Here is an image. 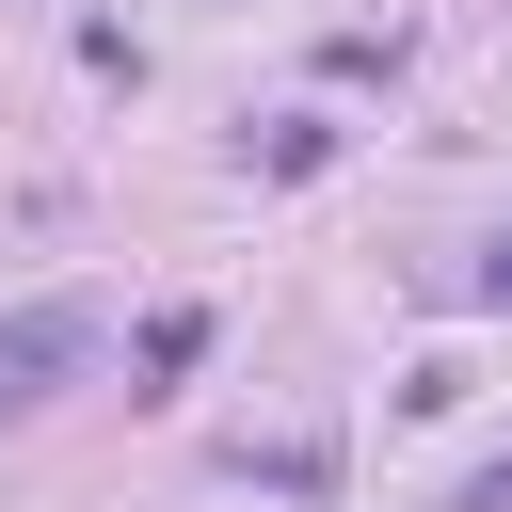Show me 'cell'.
I'll return each mask as SVG.
<instances>
[{"label":"cell","mask_w":512,"mask_h":512,"mask_svg":"<svg viewBox=\"0 0 512 512\" xmlns=\"http://www.w3.org/2000/svg\"><path fill=\"white\" fill-rule=\"evenodd\" d=\"M64 368H96V304H64V288H48V304H16V320H0V416H16V400H48Z\"/></svg>","instance_id":"cell-1"},{"label":"cell","mask_w":512,"mask_h":512,"mask_svg":"<svg viewBox=\"0 0 512 512\" xmlns=\"http://www.w3.org/2000/svg\"><path fill=\"white\" fill-rule=\"evenodd\" d=\"M240 480H272V496H336V448H320V432H272V448H240Z\"/></svg>","instance_id":"cell-3"},{"label":"cell","mask_w":512,"mask_h":512,"mask_svg":"<svg viewBox=\"0 0 512 512\" xmlns=\"http://www.w3.org/2000/svg\"><path fill=\"white\" fill-rule=\"evenodd\" d=\"M448 512H512V448H496V464H480V480H464Z\"/></svg>","instance_id":"cell-5"},{"label":"cell","mask_w":512,"mask_h":512,"mask_svg":"<svg viewBox=\"0 0 512 512\" xmlns=\"http://www.w3.org/2000/svg\"><path fill=\"white\" fill-rule=\"evenodd\" d=\"M128 368H144V400H160L176 368H208V304H160V320L128 336Z\"/></svg>","instance_id":"cell-2"},{"label":"cell","mask_w":512,"mask_h":512,"mask_svg":"<svg viewBox=\"0 0 512 512\" xmlns=\"http://www.w3.org/2000/svg\"><path fill=\"white\" fill-rule=\"evenodd\" d=\"M464 304H496V320H512V240H480V272H464Z\"/></svg>","instance_id":"cell-4"}]
</instances>
